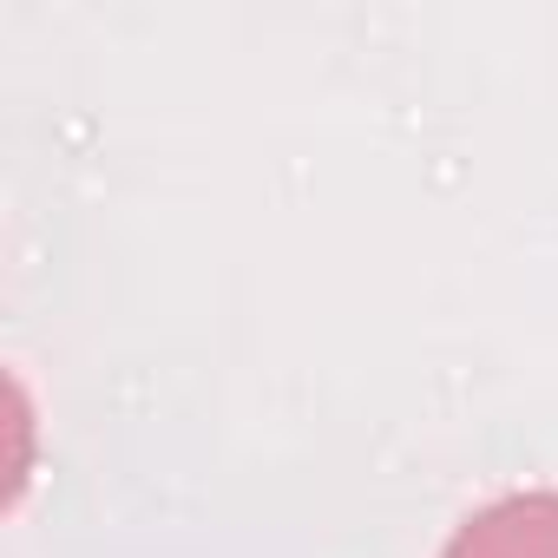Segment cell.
<instances>
[{
    "instance_id": "6da1fadb",
    "label": "cell",
    "mask_w": 558,
    "mask_h": 558,
    "mask_svg": "<svg viewBox=\"0 0 558 558\" xmlns=\"http://www.w3.org/2000/svg\"><path fill=\"white\" fill-rule=\"evenodd\" d=\"M440 558H558V493H506L480 506Z\"/></svg>"
}]
</instances>
